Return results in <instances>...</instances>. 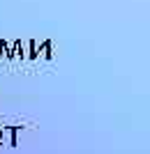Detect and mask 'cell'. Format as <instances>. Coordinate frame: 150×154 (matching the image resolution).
Segmentation results:
<instances>
[{
    "instance_id": "3",
    "label": "cell",
    "mask_w": 150,
    "mask_h": 154,
    "mask_svg": "<svg viewBox=\"0 0 150 154\" xmlns=\"http://www.w3.org/2000/svg\"><path fill=\"white\" fill-rule=\"evenodd\" d=\"M0 145H2V138H0Z\"/></svg>"
},
{
    "instance_id": "2",
    "label": "cell",
    "mask_w": 150,
    "mask_h": 154,
    "mask_svg": "<svg viewBox=\"0 0 150 154\" xmlns=\"http://www.w3.org/2000/svg\"><path fill=\"white\" fill-rule=\"evenodd\" d=\"M2 134H5V129H2V127H0V138H2Z\"/></svg>"
},
{
    "instance_id": "1",
    "label": "cell",
    "mask_w": 150,
    "mask_h": 154,
    "mask_svg": "<svg viewBox=\"0 0 150 154\" xmlns=\"http://www.w3.org/2000/svg\"><path fill=\"white\" fill-rule=\"evenodd\" d=\"M39 55H42V58H51V42H49V39H46V42H42V44L37 46V58Z\"/></svg>"
}]
</instances>
